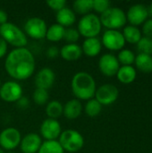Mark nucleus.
Instances as JSON below:
<instances>
[{"label": "nucleus", "mask_w": 152, "mask_h": 153, "mask_svg": "<svg viewBox=\"0 0 152 153\" xmlns=\"http://www.w3.org/2000/svg\"><path fill=\"white\" fill-rule=\"evenodd\" d=\"M36 67L33 54L27 48H18L11 50L4 60V69L7 74L16 81L30 78Z\"/></svg>", "instance_id": "nucleus-1"}, {"label": "nucleus", "mask_w": 152, "mask_h": 153, "mask_svg": "<svg viewBox=\"0 0 152 153\" xmlns=\"http://www.w3.org/2000/svg\"><path fill=\"white\" fill-rule=\"evenodd\" d=\"M71 89L77 100H89L95 96L97 90L96 82L89 73L78 72L72 79Z\"/></svg>", "instance_id": "nucleus-2"}, {"label": "nucleus", "mask_w": 152, "mask_h": 153, "mask_svg": "<svg viewBox=\"0 0 152 153\" xmlns=\"http://www.w3.org/2000/svg\"><path fill=\"white\" fill-rule=\"evenodd\" d=\"M0 37L7 44L15 47V48H25L28 43V39L24 31L10 22L0 25Z\"/></svg>", "instance_id": "nucleus-3"}, {"label": "nucleus", "mask_w": 152, "mask_h": 153, "mask_svg": "<svg viewBox=\"0 0 152 153\" xmlns=\"http://www.w3.org/2000/svg\"><path fill=\"white\" fill-rule=\"evenodd\" d=\"M58 143L65 152L70 153L78 152L84 145V138L78 131L66 129L61 133L58 138Z\"/></svg>", "instance_id": "nucleus-4"}, {"label": "nucleus", "mask_w": 152, "mask_h": 153, "mask_svg": "<svg viewBox=\"0 0 152 153\" xmlns=\"http://www.w3.org/2000/svg\"><path fill=\"white\" fill-rule=\"evenodd\" d=\"M101 22L99 17L94 13L82 15L78 22V31L85 39L96 38L101 31Z\"/></svg>", "instance_id": "nucleus-5"}, {"label": "nucleus", "mask_w": 152, "mask_h": 153, "mask_svg": "<svg viewBox=\"0 0 152 153\" xmlns=\"http://www.w3.org/2000/svg\"><path fill=\"white\" fill-rule=\"evenodd\" d=\"M99 20L101 25L108 28V30H117L126 23V14L118 7H109L100 14Z\"/></svg>", "instance_id": "nucleus-6"}, {"label": "nucleus", "mask_w": 152, "mask_h": 153, "mask_svg": "<svg viewBox=\"0 0 152 153\" xmlns=\"http://www.w3.org/2000/svg\"><path fill=\"white\" fill-rule=\"evenodd\" d=\"M24 33L34 39H42L46 38L47 26L46 22L39 17H31L24 23Z\"/></svg>", "instance_id": "nucleus-7"}, {"label": "nucleus", "mask_w": 152, "mask_h": 153, "mask_svg": "<svg viewBox=\"0 0 152 153\" xmlns=\"http://www.w3.org/2000/svg\"><path fill=\"white\" fill-rule=\"evenodd\" d=\"M22 88L16 81H7L0 86V98L5 102H17L22 97Z\"/></svg>", "instance_id": "nucleus-8"}, {"label": "nucleus", "mask_w": 152, "mask_h": 153, "mask_svg": "<svg viewBox=\"0 0 152 153\" xmlns=\"http://www.w3.org/2000/svg\"><path fill=\"white\" fill-rule=\"evenodd\" d=\"M21 133L14 127H7L0 133V148L4 151H13L20 145Z\"/></svg>", "instance_id": "nucleus-9"}, {"label": "nucleus", "mask_w": 152, "mask_h": 153, "mask_svg": "<svg viewBox=\"0 0 152 153\" xmlns=\"http://www.w3.org/2000/svg\"><path fill=\"white\" fill-rule=\"evenodd\" d=\"M119 95L118 89L110 83H106L101 85L96 90L95 99L101 105H111L117 100Z\"/></svg>", "instance_id": "nucleus-10"}, {"label": "nucleus", "mask_w": 152, "mask_h": 153, "mask_svg": "<svg viewBox=\"0 0 152 153\" xmlns=\"http://www.w3.org/2000/svg\"><path fill=\"white\" fill-rule=\"evenodd\" d=\"M101 43L109 50H121L125 44V38L117 30H107L103 35Z\"/></svg>", "instance_id": "nucleus-11"}, {"label": "nucleus", "mask_w": 152, "mask_h": 153, "mask_svg": "<svg viewBox=\"0 0 152 153\" xmlns=\"http://www.w3.org/2000/svg\"><path fill=\"white\" fill-rule=\"evenodd\" d=\"M39 131L46 141H56L62 133V127L56 119L47 118L41 123Z\"/></svg>", "instance_id": "nucleus-12"}, {"label": "nucleus", "mask_w": 152, "mask_h": 153, "mask_svg": "<svg viewBox=\"0 0 152 153\" xmlns=\"http://www.w3.org/2000/svg\"><path fill=\"white\" fill-rule=\"evenodd\" d=\"M99 68L106 76L116 75L120 68L117 57L112 54H104L99 60Z\"/></svg>", "instance_id": "nucleus-13"}, {"label": "nucleus", "mask_w": 152, "mask_h": 153, "mask_svg": "<svg viewBox=\"0 0 152 153\" xmlns=\"http://www.w3.org/2000/svg\"><path fill=\"white\" fill-rule=\"evenodd\" d=\"M148 15L149 12L147 7L144 4H137L129 8L126 14V20H128L133 26L136 27L137 25H141L142 23L145 22L147 21Z\"/></svg>", "instance_id": "nucleus-14"}, {"label": "nucleus", "mask_w": 152, "mask_h": 153, "mask_svg": "<svg viewBox=\"0 0 152 153\" xmlns=\"http://www.w3.org/2000/svg\"><path fill=\"white\" fill-rule=\"evenodd\" d=\"M42 143L40 135L30 133L22 138L19 146L22 153H38Z\"/></svg>", "instance_id": "nucleus-15"}, {"label": "nucleus", "mask_w": 152, "mask_h": 153, "mask_svg": "<svg viewBox=\"0 0 152 153\" xmlns=\"http://www.w3.org/2000/svg\"><path fill=\"white\" fill-rule=\"evenodd\" d=\"M56 80V74L55 72L48 67L41 68L36 74L34 79V83L36 85V88L48 90L50 89Z\"/></svg>", "instance_id": "nucleus-16"}, {"label": "nucleus", "mask_w": 152, "mask_h": 153, "mask_svg": "<svg viewBox=\"0 0 152 153\" xmlns=\"http://www.w3.org/2000/svg\"><path fill=\"white\" fill-rule=\"evenodd\" d=\"M82 50L76 43H67L60 48V56L66 61H75L81 58Z\"/></svg>", "instance_id": "nucleus-17"}, {"label": "nucleus", "mask_w": 152, "mask_h": 153, "mask_svg": "<svg viewBox=\"0 0 152 153\" xmlns=\"http://www.w3.org/2000/svg\"><path fill=\"white\" fill-rule=\"evenodd\" d=\"M83 110L82 102L77 99L68 100L64 105L63 115L68 119H76L79 117Z\"/></svg>", "instance_id": "nucleus-18"}, {"label": "nucleus", "mask_w": 152, "mask_h": 153, "mask_svg": "<svg viewBox=\"0 0 152 153\" xmlns=\"http://www.w3.org/2000/svg\"><path fill=\"white\" fill-rule=\"evenodd\" d=\"M56 21L57 24L63 26L64 28L70 27L76 22V14L73 9L65 6L56 12Z\"/></svg>", "instance_id": "nucleus-19"}, {"label": "nucleus", "mask_w": 152, "mask_h": 153, "mask_svg": "<svg viewBox=\"0 0 152 153\" xmlns=\"http://www.w3.org/2000/svg\"><path fill=\"white\" fill-rule=\"evenodd\" d=\"M82 53H84L86 56L93 57L98 56L102 48V43L99 38H88L85 39L82 45Z\"/></svg>", "instance_id": "nucleus-20"}, {"label": "nucleus", "mask_w": 152, "mask_h": 153, "mask_svg": "<svg viewBox=\"0 0 152 153\" xmlns=\"http://www.w3.org/2000/svg\"><path fill=\"white\" fill-rule=\"evenodd\" d=\"M119 82L125 84L132 83L136 78V71L132 65H123L116 74Z\"/></svg>", "instance_id": "nucleus-21"}, {"label": "nucleus", "mask_w": 152, "mask_h": 153, "mask_svg": "<svg viewBox=\"0 0 152 153\" xmlns=\"http://www.w3.org/2000/svg\"><path fill=\"white\" fill-rule=\"evenodd\" d=\"M134 63L141 72L144 74H150L152 72L151 56L146 54H139L137 56H135Z\"/></svg>", "instance_id": "nucleus-22"}, {"label": "nucleus", "mask_w": 152, "mask_h": 153, "mask_svg": "<svg viewBox=\"0 0 152 153\" xmlns=\"http://www.w3.org/2000/svg\"><path fill=\"white\" fill-rule=\"evenodd\" d=\"M65 30V28H64L63 26H61L57 23H54L51 26L47 27V33H46V39L52 42L60 41L64 38Z\"/></svg>", "instance_id": "nucleus-23"}, {"label": "nucleus", "mask_w": 152, "mask_h": 153, "mask_svg": "<svg viewBox=\"0 0 152 153\" xmlns=\"http://www.w3.org/2000/svg\"><path fill=\"white\" fill-rule=\"evenodd\" d=\"M64 106L58 100H51L48 101L46 107V114L47 118L56 119L59 118L63 115Z\"/></svg>", "instance_id": "nucleus-24"}, {"label": "nucleus", "mask_w": 152, "mask_h": 153, "mask_svg": "<svg viewBox=\"0 0 152 153\" xmlns=\"http://www.w3.org/2000/svg\"><path fill=\"white\" fill-rule=\"evenodd\" d=\"M122 34L125 38V40L131 44H137L139 40L142 39L141 30L137 27L133 25L125 27Z\"/></svg>", "instance_id": "nucleus-25"}, {"label": "nucleus", "mask_w": 152, "mask_h": 153, "mask_svg": "<svg viewBox=\"0 0 152 153\" xmlns=\"http://www.w3.org/2000/svg\"><path fill=\"white\" fill-rule=\"evenodd\" d=\"M73 12L85 15L93 9V0H76L73 4Z\"/></svg>", "instance_id": "nucleus-26"}, {"label": "nucleus", "mask_w": 152, "mask_h": 153, "mask_svg": "<svg viewBox=\"0 0 152 153\" xmlns=\"http://www.w3.org/2000/svg\"><path fill=\"white\" fill-rule=\"evenodd\" d=\"M101 110H102V105L95 98L87 100L84 106V112L90 117H95L99 116Z\"/></svg>", "instance_id": "nucleus-27"}, {"label": "nucleus", "mask_w": 152, "mask_h": 153, "mask_svg": "<svg viewBox=\"0 0 152 153\" xmlns=\"http://www.w3.org/2000/svg\"><path fill=\"white\" fill-rule=\"evenodd\" d=\"M38 153H65L57 140L56 141H45L42 143Z\"/></svg>", "instance_id": "nucleus-28"}, {"label": "nucleus", "mask_w": 152, "mask_h": 153, "mask_svg": "<svg viewBox=\"0 0 152 153\" xmlns=\"http://www.w3.org/2000/svg\"><path fill=\"white\" fill-rule=\"evenodd\" d=\"M49 94L47 90L36 88L32 94V100L33 101L38 105H44L48 102Z\"/></svg>", "instance_id": "nucleus-29"}, {"label": "nucleus", "mask_w": 152, "mask_h": 153, "mask_svg": "<svg viewBox=\"0 0 152 153\" xmlns=\"http://www.w3.org/2000/svg\"><path fill=\"white\" fill-rule=\"evenodd\" d=\"M117 60L119 64L121 63L124 65H131L134 63L135 56L133 51L129 49H123L119 52L117 56Z\"/></svg>", "instance_id": "nucleus-30"}, {"label": "nucleus", "mask_w": 152, "mask_h": 153, "mask_svg": "<svg viewBox=\"0 0 152 153\" xmlns=\"http://www.w3.org/2000/svg\"><path fill=\"white\" fill-rule=\"evenodd\" d=\"M137 49L140 54H146L151 56L152 54V39L148 37H142L137 43Z\"/></svg>", "instance_id": "nucleus-31"}, {"label": "nucleus", "mask_w": 152, "mask_h": 153, "mask_svg": "<svg viewBox=\"0 0 152 153\" xmlns=\"http://www.w3.org/2000/svg\"><path fill=\"white\" fill-rule=\"evenodd\" d=\"M80 36L81 35H80V33H79L77 29L69 27V28L65 30L63 39H65L68 43H76L79 40Z\"/></svg>", "instance_id": "nucleus-32"}, {"label": "nucleus", "mask_w": 152, "mask_h": 153, "mask_svg": "<svg viewBox=\"0 0 152 153\" xmlns=\"http://www.w3.org/2000/svg\"><path fill=\"white\" fill-rule=\"evenodd\" d=\"M110 7V2L108 0H93V10L97 13H103Z\"/></svg>", "instance_id": "nucleus-33"}, {"label": "nucleus", "mask_w": 152, "mask_h": 153, "mask_svg": "<svg viewBox=\"0 0 152 153\" xmlns=\"http://www.w3.org/2000/svg\"><path fill=\"white\" fill-rule=\"evenodd\" d=\"M47 4L48 5V7L57 12L66 6V1L65 0H47Z\"/></svg>", "instance_id": "nucleus-34"}, {"label": "nucleus", "mask_w": 152, "mask_h": 153, "mask_svg": "<svg viewBox=\"0 0 152 153\" xmlns=\"http://www.w3.org/2000/svg\"><path fill=\"white\" fill-rule=\"evenodd\" d=\"M46 55L48 58L50 59H54L56 57H57L58 55H60V49L56 47V46H50L46 52Z\"/></svg>", "instance_id": "nucleus-35"}, {"label": "nucleus", "mask_w": 152, "mask_h": 153, "mask_svg": "<svg viewBox=\"0 0 152 153\" xmlns=\"http://www.w3.org/2000/svg\"><path fill=\"white\" fill-rule=\"evenodd\" d=\"M142 31L145 37L151 38L152 39V19L147 20L142 27Z\"/></svg>", "instance_id": "nucleus-36"}, {"label": "nucleus", "mask_w": 152, "mask_h": 153, "mask_svg": "<svg viewBox=\"0 0 152 153\" xmlns=\"http://www.w3.org/2000/svg\"><path fill=\"white\" fill-rule=\"evenodd\" d=\"M8 44L0 37V58L4 57L7 53Z\"/></svg>", "instance_id": "nucleus-37"}, {"label": "nucleus", "mask_w": 152, "mask_h": 153, "mask_svg": "<svg viewBox=\"0 0 152 153\" xmlns=\"http://www.w3.org/2000/svg\"><path fill=\"white\" fill-rule=\"evenodd\" d=\"M16 103H17L18 108H22V109H25V108H27L29 107L30 101H29L28 98L22 96Z\"/></svg>", "instance_id": "nucleus-38"}, {"label": "nucleus", "mask_w": 152, "mask_h": 153, "mask_svg": "<svg viewBox=\"0 0 152 153\" xmlns=\"http://www.w3.org/2000/svg\"><path fill=\"white\" fill-rule=\"evenodd\" d=\"M6 22H8L7 13L4 10L0 9V25H3V24H4Z\"/></svg>", "instance_id": "nucleus-39"}, {"label": "nucleus", "mask_w": 152, "mask_h": 153, "mask_svg": "<svg viewBox=\"0 0 152 153\" xmlns=\"http://www.w3.org/2000/svg\"><path fill=\"white\" fill-rule=\"evenodd\" d=\"M0 153H4V151L3 149H1V148H0Z\"/></svg>", "instance_id": "nucleus-40"}, {"label": "nucleus", "mask_w": 152, "mask_h": 153, "mask_svg": "<svg viewBox=\"0 0 152 153\" xmlns=\"http://www.w3.org/2000/svg\"><path fill=\"white\" fill-rule=\"evenodd\" d=\"M151 13H152V3H151Z\"/></svg>", "instance_id": "nucleus-41"}, {"label": "nucleus", "mask_w": 152, "mask_h": 153, "mask_svg": "<svg viewBox=\"0 0 152 153\" xmlns=\"http://www.w3.org/2000/svg\"><path fill=\"white\" fill-rule=\"evenodd\" d=\"M7 153H14V152H8Z\"/></svg>", "instance_id": "nucleus-42"}, {"label": "nucleus", "mask_w": 152, "mask_h": 153, "mask_svg": "<svg viewBox=\"0 0 152 153\" xmlns=\"http://www.w3.org/2000/svg\"><path fill=\"white\" fill-rule=\"evenodd\" d=\"M0 86H1V82H0Z\"/></svg>", "instance_id": "nucleus-43"}]
</instances>
